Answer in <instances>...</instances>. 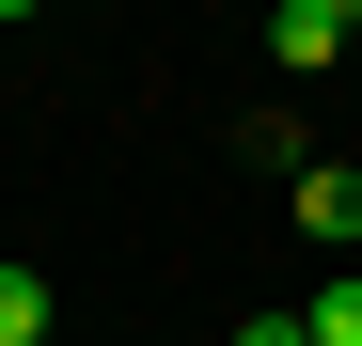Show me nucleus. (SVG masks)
<instances>
[{"instance_id":"1","label":"nucleus","mask_w":362,"mask_h":346,"mask_svg":"<svg viewBox=\"0 0 362 346\" xmlns=\"http://www.w3.org/2000/svg\"><path fill=\"white\" fill-rule=\"evenodd\" d=\"M284 205H299V237H315V252H362V173H331V157H315Z\"/></svg>"},{"instance_id":"2","label":"nucleus","mask_w":362,"mask_h":346,"mask_svg":"<svg viewBox=\"0 0 362 346\" xmlns=\"http://www.w3.org/2000/svg\"><path fill=\"white\" fill-rule=\"evenodd\" d=\"M268 47H284V64H346V47H362V16H346V0H284V16H268Z\"/></svg>"},{"instance_id":"3","label":"nucleus","mask_w":362,"mask_h":346,"mask_svg":"<svg viewBox=\"0 0 362 346\" xmlns=\"http://www.w3.org/2000/svg\"><path fill=\"white\" fill-rule=\"evenodd\" d=\"M0 346H47V283L32 268H0Z\"/></svg>"},{"instance_id":"4","label":"nucleus","mask_w":362,"mask_h":346,"mask_svg":"<svg viewBox=\"0 0 362 346\" xmlns=\"http://www.w3.org/2000/svg\"><path fill=\"white\" fill-rule=\"evenodd\" d=\"M315 346H362V268H331V283H315Z\"/></svg>"},{"instance_id":"5","label":"nucleus","mask_w":362,"mask_h":346,"mask_svg":"<svg viewBox=\"0 0 362 346\" xmlns=\"http://www.w3.org/2000/svg\"><path fill=\"white\" fill-rule=\"evenodd\" d=\"M221 346H315V315H252V330H221Z\"/></svg>"}]
</instances>
